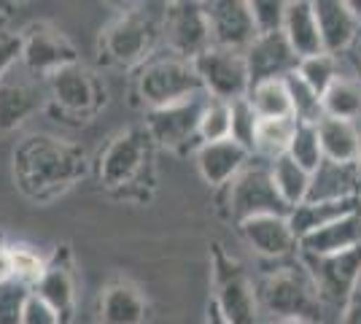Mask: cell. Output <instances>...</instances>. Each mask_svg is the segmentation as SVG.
I'll return each instance as SVG.
<instances>
[{"label": "cell", "mask_w": 361, "mask_h": 324, "mask_svg": "<svg viewBox=\"0 0 361 324\" xmlns=\"http://www.w3.org/2000/svg\"><path fill=\"white\" fill-rule=\"evenodd\" d=\"M248 100L259 119H286L291 116V97H288L286 78L262 81L248 90Z\"/></svg>", "instance_id": "f1b7e54d"}, {"label": "cell", "mask_w": 361, "mask_h": 324, "mask_svg": "<svg viewBox=\"0 0 361 324\" xmlns=\"http://www.w3.org/2000/svg\"><path fill=\"white\" fill-rule=\"evenodd\" d=\"M245 65H248V84L256 87L262 81L288 78L300 68V57L294 54L283 32H272V35H259L245 49Z\"/></svg>", "instance_id": "2e32d148"}, {"label": "cell", "mask_w": 361, "mask_h": 324, "mask_svg": "<svg viewBox=\"0 0 361 324\" xmlns=\"http://www.w3.org/2000/svg\"><path fill=\"white\" fill-rule=\"evenodd\" d=\"M361 211V198H345V200H321V203H302L288 214V224L297 235V241L310 232L326 227L331 222Z\"/></svg>", "instance_id": "cb8c5ba5"}, {"label": "cell", "mask_w": 361, "mask_h": 324, "mask_svg": "<svg viewBox=\"0 0 361 324\" xmlns=\"http://www.w3.org/2000/svg\"><path fill=\"white\" fill-rule=\"evenodd\" d=\"M146 297L133 281L116 278L100 292L97 322L100 324H143L146 322Z\"/></svg>", "instance_id": "d6986e66"}, {"label": "cell", "mask_w": 361, "mask_h": 324, "mask_svg": "<svg viewBox=\"0 0 361 324\" xmlns=\"http://www.w3.org/2000/svg\"><path fill=\"white\" fill-rule=\"evenodd\" d=\"M321 100H324V116L356 122L361 116V81L356 76L343 73Z\"/></svg>", "instance_id": "83f0119b"}, {"label": "cell", "mask_w": 361, "mask_h": 324, "mask_svg": "<svg viewBox=\"0 0 361 324\" xmlns=\"http://www.w3.org/2000/svg\"><path fill=\"white\" fill-rule=\"evenodd\" d=\"M316 127H318V140H321L324 160L343 162V165H356L359 143H361V133L356 130V122L324 116Z\"/></svg>", "instance_id": "d4e9b609"}, {"label": "cell", "mask_w": 361, "mask_h": 324, "mask_svg": "<svg viewBox=\"0 0 361 324\" xmlns=\"http://www.w3.org/2000/svg\"><path fill=\"white\" fill-rule=\"evenodd\" d=\"M208 97L205 92L189 97L183 103L165 108H151L146 114V133L154 143L165 146V149H186L192 140L200 138V119H202V111H205Z\"/></svg>", "instance_id": "8fae6325"}, {"label": "cell", "mask_w": 361, "mask_h": 324, "mask_svg": "<svg viewBox=\"0 0 361 324\" xmlns=\"http://www.w3.org/2000/svg\"><path fill=\"white\" fill-rule=\"evenodd\" d=\"M340 324H361V281L343 306V322Z\"/></svg>", "instance_id": "60d3db41"}, {"label": "cell", "mask_w": 361, "mask_h": 324, "mask_svg": "<svg viewBox=\"0 0 361 324\" xmlns=\"http://www.w3.org/2000/svg\"><path fill=\"white\" fill-rule=\"evenodd\" d=\"M248 8H251L256 35L283 32V19H286V3L283 0H251Z\"/></svg>", "instance_id": "8d00e7d4"}, {"label": "cell", "mask_w": 361, "mask_h": 324, "mask_svg": "<svg viewBox=\"0 0 361 324\" xmlns=\"http://www.w3.org/2000/svg\"><path fill=\"white\" fill-rule=\"evenodd\" d=\"M302 170L313 173V170L324 162V152H321V140H318V127L316 124H297L294 138L288 143L286 152Z\"/></svg>", "instance_id": "d6a6232c"}, {"label": "cell", "mask_w": 361, "mask_h": 324, "mask_svg": "<svg viewBox=\"0 0 361 324\" xmlns=\"http://www.w3.org/2000/svg\"><path fill=\"white\" fill-rule=\"evenodd\" d=\"M356 170H359V184H361V143H359V157H356Z\"/></svg>", "instance_id": "bcb514c9"}, {"label": "cell", "mask_w": 361, "mask_h": 324, "mask_svg": "<svg viewBox=\"0 0 361 324\" xmlns=\"http://www.w3.org/2000/svg\"><path fill=\"white\" fill-rule=\"evenodd\" d=\"M8 257H11V278H19L27 287H35L41 273H44V260L30 246H25V244L8 246Z\"/></svg>", "instance_id": "74e56055"}, {"label": "cell", "mask_w": 361, "mask_h": 324, "mask_svg": "<svg viewBox=\"0 0 361 324\" xmlns=\"http://www.w3.org/2000/svg\"><path fill=\"white\" fill-rule=\"evenodd\" d=\"M294 130H297V119L294 116H286V119H259L254 155L264 157V162H272V160L283 157L288 152L291 138H294Z\"/></svg>", "instance_id": "f546056e"}, {"label": "cell", "mask_w": 361, "mask_h": 324, "mask_svg": "<svg viewBox=\"0 0 361 324\" xmlns=\"http://www.w3.org/2000/svg\"><path fill=\"white\" fill-rule=\"evenodd\" d=\"M313 11H316L324 54L340 57L356 41V35L361 30L359 19L353 16L348 0H316L313 3Z\"/></svg>", "instance_id": "ac0fdd59"}, {"label": "cell", "mask_w": 361, "mask_h": 324, "mask_svg": "<svg viewBox=\"0 0 361 324\" xmlns=\"http://www.w3.org/2000/svg\"><path fill=\"white\" fill-rule=\"evenodd\" d=\"M348 6H350V11H353V16L359 19L361 25V0H348Z\"/></svg>", "instance_id": "f6af8a7d"}, {"label": "cell", "mask_w": 361, "mask_h": 324, "mask_svg": "<svg viewBox=\"0 0 361 324\" xmlns=\"http://www.w3.org/2000/svg\"><path fill=\"white\" fill-rule=\"evenodd\" d=\"M11 162L19 192L35 203H51L60 198L90 170V157L78 143L46 133L19 140Z\"/></svg>", "instance_id": "6da1fadb"}, {"label": "cell", "mask_w": 361, "mask_h": 324, "mask_svg": "<svg viewBox=\"0 0 361 324\" xmlns=\"http://www.w3.org/2000/svg\"><path fill=\"white\" fill-rule=\"evenodd\" d=\"M248 152L232 138L216 140V143H202L197 149V168L205 184L226 186L245 165H248Z\"/></svg>", "instance_id": "ffe728a7"}, {"label": "cell", "mask_w": 361, "mask_h": 324, "mask_svg": "<svg viewBox=\"0 0 361 324\" xmlns=\"http://www.w3.org/2000/svg\"><path fill=\"white\" fill-rule=\"evenodd\" d=\"M6 278H11V257H8V246L0 238V281Z\"/></svg>", "instance_id": "7bdbcfd3"}, {"label": "cell", "mask_w": 361, "mask_h": 324, "mask_svg": "<svg viewBox=\"0 0 361 324\" xmlns=\"http://www.w3.org/2000/svg\"><path fill=\"white\" fill-rule=\"evenodd\" d=\"M137 95L151 108H165L202 95V81L197 76L195 62L167 54L149 60L137 73Z\"/></svg>", "instance_id": "5b68a950"}, {"label": "cell", "mask_w": 361, "mask_h": 324, "mask_svg": "<svg viewBox=\"0 0 361 324\" xmlns=\"http://www.w3.org/2000/svg\"><path fill=\"white\" fill-rule=\"evenodd\" d=\"M213 306L226 324H259V297L248 270L229 257L221 244H213Z\"/></svg>", "instance_id": "277c9868"}, {"label": "cell", "mask_w": 361, "mask_h": 324, "mask_svg": "<svg viewBox=\"0 0 361 324\" xmlns=\"http://www.w3.org/2000/svg\"><path fill=\"white\" fill-rule=\"evenodd\" d=\"M205 324H226V319L219 313V308L213 303H208V319H205Z\"/></svg>", "instance_id": "ee69618b"}, {"label": "cell", "mask_w": 361, "mask_h": 324, "mask_svg": "<svg viewBox=\"0 0 361 324\" xmlns=\"http://www.w3.org/2000/svg\"><path fill=\"white\" fill-rule=\"evenodd\" d=\"M151 157V138L146 127H127L116 133L106 152L97 160V179L100 184L116 192L133 186L143 176Z\"/></svg>", "instance_id": "52a82bcc"}, {"label": "cell", "mask_w": 361, "mask_h": 324, "mask_svg": "<svg viewBox=\"0 0 361 324\" xmlns=\"http://www.w3.org/2000/svg\"><path fill=\"white\" fill-rule=\"evenodd\" d=\"M205 14H208V22H211L213 47L245 54V49L259 38L254 19H251V8L243 0H213V3H205Z\"/></svg>", "instance_id": "9a60e30c"}, {"label": "cell", "mask_w": 361, "mask_h": 324, "mask_svg": "<svg viewBox=\"0 0 361 324\" xmlns=\"http://www.w3.org/2000/svg\"><path fill=\"white\" fill-rule=\"evenodd\" d=\"M283 35L300 60L324 54L321 32H318L316 11L310 0H291L286 3V19H283Z\"/></svg>", "instance_id": "603a6c76"}, {"label": "cell", "mask_w": 361, "mask_h": 324, "mask_svg": "<svg viewBox=\"0 0 361 324\" xmlns=\"http://www.w3.org/2000/svg\"><path fill=\"white\" fill-rule=\"evenodd\" d=\"M286 87L291 97V116L297 124H318L324 119V100L302 81L297 71L286 78Z\"/></svg>", "instance_id": "4dcf8cb0"}, {"label": "cell", "mask_w": 361, "mask_h": 324, "mask_svg": "<svg viewBox=\"0 0 361 324\" xmlns=\"http://www.w3.org/2000/svg\"><path fill=\"white\" fill-rule=\"evenodd\" d=\"M16 60H22V32L0 30V84Z\"/></svg>", "instance_id": "f35d334b"}, {"label": "cell", "mask_w": 361, "mask_h": 324, "mask_svg": "<svg viewBox=\"0 0 361 324\" xmlns=\"http://www.w3.org/2000/svg\"><path fill=\"white\" fill-rule=\"evenodd\" d=\"M162 32L167 38V47L176 57L195 62L202 52L213 47L211 22L205 14V3H170L165 6V19H162Z\"/></svg>", "instance_id": "30bf717a"}, {"label": "cell", "mask_w": 361, "mask_h": 324, "mask_svg": "<svg viewBox=\"0 0 361 324\" xmlns=\"http://www.w3.org/2000/svg\"><path fill=\"white\" fill-rule=\"evenodd\" d=\"M356 246H361V211L343 216L326 227L300 238L302 257H331Z\"/></svg>", "instance_id": "44dd1931"}, {"label": "cell", "mask_w": 361, "mask_h": 324, "mask_svg": "<svg viewBox=\"0 0 361 324\" xmlns=\"http://www.w3.org/2000/svg\"><path fill=\"white\" fill-rule=\"evenodd\" d=\"M345 198H361L359 170L356 165H343L324 160L313 173H310V189L305 203L321 200H345Z\"/></svg>", "instance_id": "7402d4cb"}, {"label": "cell", "mask_w": 361, "mask_h": 324, "mask_svg": "<svg viewBox=\"0 0 361 324\" xmlns=\"http://www.w3.org/2000/svg\"><path fill=\"white\" fill-rule=\"evenodd\" d=\"M32 287H27L19 278L0 281V324H22L25 306L30 300Z\"/></svg>", "instance_id": "e575fe53"}, {"label": "cell", "mask_w": 361, "mask_h": 324, "mask_svg": "<svg viewBox=\"0 0 361 324\" xmlns=\"http://www.w3.org/2000/svg\"><path fill=\"white\" fill-rule=\"evenodd\" d=\"M238 227H240L245 244L254 248L259 257L272 260V263L291 260L300 248V241L288 224V216H254Z\"/></svg>", "instance_id": "e0dca14e"}, {"label": "cell", "mask_w": 361, "mask_h": 324, "mask_svg": "<svg viewBox=\"0 0 361 324\" xmlns=\"http://www.w3.org/2000/svg\"><path fill=\"white\" fill-rule=\"evenodd\" d=\"M49 92H51V103L65 116H73V119H90L106 106L103 81L81 62H73L68 68H60L57 73H51Z\"/></svg>", "instance_id": "ba28073f"}, {"label": "cell", "mask_w": 361, "mask_h": 324, "mask_svg": "<svg viewBox=\"0 0 361 324\" xmlns=\"http://www.w3.org/2000/svg\"><path fill=\"white\" fill-rule=\"evenodd\" d=\"M195 71L202 81V92L213 100L235 103L248 97V65L240 52L211 47L195 60Z\"/></svg>", "instance_id": "9c48e42d"}, {"label": "cell", "mask_w": 361, "mask_h": 324, "mask_svg": "<svg viewBox=\"0 0 361 324\" xmlns=\"http://www.w3.org/2000/svg\"><path fill=\"white\" fill-rule=\"evenodd\" d=\"M162 22L149 11H124L100 32L103 60L116 68H133L149 62L151 52L162 38Z\"/></svg>", "instance_id": "3957f363"}, {"label": "cell", "mask_w": 361, "mask_h": 324, "mask_svg": "<svg viewBox=\"0 0 361 324\" xmlns=\"http://www.w3.org/2000/svg\"><path fill=\"white\" fill-rule=\"evenodd\" d=\"M256 127H259V116H256L254 106L248 97H240L232 103V133L229 138L240 143L248 155H254L256 149Z\"/></svg>", "instance_id": "d590c367"}, {"label": "cell", "mask_w": 361, "mask_h": 324, "mask_svg": "<svg viewBox=\"0 0 361 324\" xmlns=\"http://www.w3.org/2000/svg\"><path fill=\"white\" fill-rule=\"evenodd\" d=\"M348 60H350L353 71H356V78L361 81V30L356 35V41L350 44V49H348Z\"/></svg>", "instance_id": "b9f144b4"}, {"label": "cell", "mask_w": 361, "mask_h": 324, "mask_svg": "<svg viewBox=\"0 0 361 324\" xmlns=\"http://www.w3.org/2000/svg\"><path fill=\"white\" fill-rule=\"evenodd\" d=\"M32 292L57 311L62 324H71L75 311V270L73 251L68 244H62L51 251V257L46 260L44 273L38 278V284L32 287Z\"/></svg>", "instance_id": "5bb4252c"}, {"label": "cell", "mask_w": 361, "mask_h": 324, "mask_svg": "<svg viewBox=\"0 0 361 324\" xmlns=\"http://www.w3.org/2000/svg\"><path fill=\"white\" fill-rule=\"evenodd\" d=\"M302 263L307 265L321 297L337 306H345L361 281V246L331 257H302Z\"/></svg>", "instance_id": "4fadbf2b"}, {"label": "cell", "mask_w": 361, "mask_h": 324, "mask_svg": "<svg viewBox=\"0 0 361 324\" xmlns=\"http://www.w3.org/2000/svg\"><path fill=\"white\" fill-rule=\"evenodd\" d=\"M22 324H62V322H60V316H57V311L32 292L30 300H27V306H25Z\"/></svg>", "instance_id": "ab89813d"}, {"label": "cell", "mask_w": 361, "mask_h": 324, "mask_svg": "<svg viewBox=\"0 0 361 324\" xmlns=\"http://www.w3.org/2000/svg\"><path fill=\"white\" fill-rule=\"evenodd\" d=\"M22 62L25 68L41 76H51L60 68L78 62V52L71 38L49 22H32L22 32Z\"/></svg>", "instance_id": "7c38bea8"}, {"label": "cell", "mask_w": 361, "mask_h": 324, "mask_svg": "<svg viewBox=\"0 0 361 324\" xmlns=\"http://www.w3.org/2000/svg\"><path fill=\"white\" fill-rule=\"evenodd\" d=\"M297 73H300L302 81H305L318 97H324L331 84L343 76V71H340V65H337V57H331V54H316V57L300 60Z\"/></svg>", "instance_id": "1f68e13d"}, {"label": "cell", "mask_w": 361, "mask_h": 324, "mask_svg": "<svg viewBox=\"0 0 361 324\" xmlns=\"http://www.w3.org/2000/svg\"><path fill=\"white\" fill-rule=\"evenodd\" d=\"M226 211L243 224L254 216H288V208L278 189L272 184L270 162L245 165V168L226 184Z\"/></svg>", "instance_id": "8992f818"}, {"label": "cell", "mask_w": 361, "mask_h": 324, "mask_svg": "<svg viewBox=\"0 0 361 324\" xmlns=\"http://www.w3.org/2000/svg\"><path fill=\"white\" fill-rule=\"evenodd\" d=\"M275 324H305V322H275Z\"/></svg>", "instance_id": "7dc6e473"}, {"label": "cell", "mask_w": 361, "mask_h": 324, "mask_svg": "<svg viewBox=\"0 0 361 324\" xmlns=\"http://www.w3.org/2000/svg\"><path fill=\"white\" fill-rule=\"evenodd\" d=\"M270 173H272V184H275V189H278V195L283 198V203H286L291 211L307 200L310 173H307V170H302L288 155L272 160Z\"/></svg>", "instance_id": "4316f807"}, {"label": "cell", "mask_w": 361, "mask_h": 324, "mask_svg": "<svg viewBox=\"0 0 361 324\" xmlns=\"http://www.w3.org/2000/svg\"><path fill=\"white\" fill-rule=\"evenodd\" d=\"M38 108V95L32 87L16 81V84H0V133L16 130L19 124Z\"/></svg>", "instance_id": "484cf974"}, {"label": "cell", "mask_w": 361, "mask_h": 324, "mask_svg": "<svg viewBox=\"0 0 361 324\" xmlns=\"http://www.w3.org/2000/svg\"><path fill=\"white\" fill-rule=\"evenodd\" d=\"M229 133H232V103L208 97L202 119H200V140L216 143V140L229 138Z\"/></svg>", "instance_id": "836d02e7"}, {"label": "cell", "mask_w": 361, "mask_h": 324, "mask_svg": "<svg viewBox=\"0 0 361 324\" xmlns=\"http://www.w3.org/2000/svg\"><path fill=\"white\" fill-rule=\"evenodd\" d=\"M259 311L275 322H305L318 324L324 311V297L318 292L316 281L307 265L297 263L294 257L275 263L262 281L256 284Z\"/></svg>", "instance_id": "7a4b0ae2"}]
</instances>
